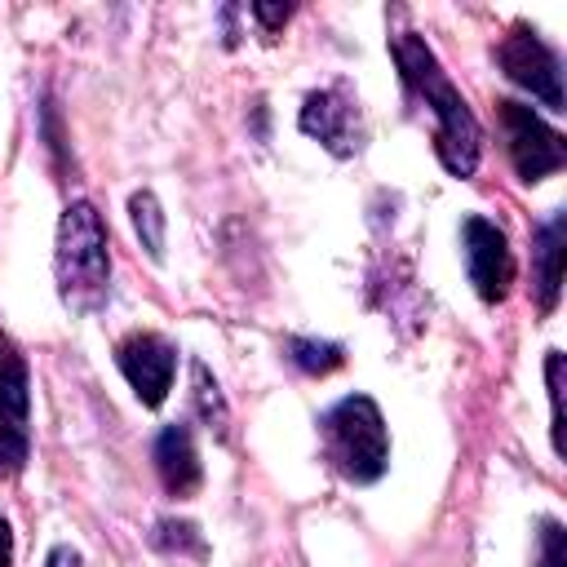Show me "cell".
<instances>
[{
  "mask_svg": "<svg viewBox=\"0 0 567 567\" xmlns=\"http://www.w3.org/2000/svg\"><path fill=\"white\" fill-rule=\"evenodd\" d=\"M159 549H186V554H204V540L195 532V523H177V518H159L155 523V536H151Z\"/></svg>",
  "mask_w": 567,
  "mask_h": 567,
  "instance_id": "cell-15",
  "label": "cell"
},
{
  "mask_svg": "<svg viewBox=\"0 0 567 567\" xmlns=\"http://www.w3.org/2000/svg\"><path fill=\"white\" fill-rule=\"evenodd\" d=\"M44 567H80V554L75 549H66V545H58L53 554H49V563Z\"/></svg>",
  "mask_w": 567,
  "mask_h": 567,
  "instance_id": "cell-19",
  "label": "cell"
},
{
  "mask_svg": "<svg viewBox=\"0 0 567 567\" xmlns=\"http://www.w3.org/2000/svg\"><path fill=\"white\" fill-rule=\"evenodd\" d=\"M545 381H549V408H554L549 434H554V452H563V354L558 350H549L545 359Z\"/></svg>",
  "mask_w": 567,
  "mask_h": 567,
  "instance_id": "cell-16",
  "label": "cell"
},
{
  "mask_svg": "<svg viewBox=\"0 0 567 567\" xmlns=\"http://www.w3.org/2000/svg\"><path fill=\"white\" fill-rule=\"evenodd\" d=\"M58 292L71 310H97L111 292V239L106 221L89 199L66 204L58 221Z\"/></svg>",
  "mask_w": 567,
  "mask_h": 567,
  "instance_id": "cell-2",
  "label": "cell"
},
{
  "mask_svg": "<svg viewBox=\"0 0 567 567\" xmlns=\"http://www.w3.org/2000/svg\"><path fill=\"white\" fill-rule=\"evenodd\" d=\"M496 62H501V71L518 89H527L532 97H540L549 111H563V66H558V53L532 27H514L496 44Z\"/></svg>",
  "mask_w": 567,
  "mask_h": 567,
  "instance_id": "cell-5",
  "label": "cell"
},
{
  "mask_svg": "<svg viewBox=\"0 0 567 567\" xmlns=\"http://www.w3.org/2000/svg\"><path fill=\"white\" fill-rule=\"evenodd\" d=\"M390 53H394V66H399L408 93L421 97L434 111V155H439V164L452 177H470L478 168V151H483V128H478L470 102L461 97V89L447 80L434 49L416 31H399L390 40Z\"/></svg>",
  "mask_w": 567,
  "mask_h": 567,
  "instance_id": "cell-1",
  "label": "cell"
},
{
  "mask_svg": "<svg viewBox=\"0 0 567 567\" xmlns=\"http://www.w3.org/2000/svg\"><path fill=\"white\" fill-rule=\"evenodd\" d=\"M190 377H195V412L204 416V425H213L217 434H226V403H221V394H217V381L208 377L204 363H195Z\"/></svg>",
  "mask_w": 567,
  "mask_h": 567,
  "instance_id": "cell-14",
  "label": "cell"
},
{
  "mask_svg": "<svg viewBox=\"0 0 567 567\" xmlns=\"http://www.w3.org/2000/svg\"><path fill=\"white\" fill-rule=\"evenodd\" d=\"M563 257H567V217L554 213L532 235V292L545 315L558 306L563 292Z\"/></svg>",
  "mask_w": 567,
  "mask_h": 567,
  "instance_id": "cell-10",
  "label": "cell"
},
{
  "mask_svg": "<svg viewBox=\"0 0 567 567\" xmlns=\"http://www.w3.org/2000/svg\"><path fill=\"white\" fill-rule=\"evenodd\" d=\"M252 13H257V18H261L270 31H275L279 22H288V13H292V9H288V4H284V9H279V4H252Z\"/></svg>",
  "mask_w": 567,
  "mask_h": 567,
  "instance_id": "cell-18",
  "label": "cell"
},
{
  "mask_svg": "<svg viewBox=\"0 0 567 567\" xmlns=\"http://www.w3.org/2000/svg\"><path fill=\"white\" fill-rule=\"evenodd\" d=\"M151 456H155V474H159L168 496H190L199 487L204 470H199V452H195L190 425H177V421L164 425L155 447H151Z\"/></svg>",
  "mask_w": 567,
  "mask_h": 567,
  "instance_id": "cell-11",
  "label": "cell"
},
{
  "mask_svg": "<svg viewBox=\"0 0 567 567\" xmlns=\"http://www.w3.org/2000/svg\"><path fill=\"white\" fill-rule=\"evenodd\" d=\"M301 133L319 137L332 155H354L363 146V133H359V111L350 97H341L337 89H319L306 97L301 106Z\"/></svg>",
  "mask_w": 567,
  "mask_h": 567,
  "instance_id": "cell-9",
  "label": "cell"
},
{
  "mask_svg": "<svg viewBox=\"0 0 567 567\" xmlns=\"http://www.w3.org/2000/svg\"><path fill=\"white\" fill-rule=\"evenodd\" d=\"M0 359H4V341H0Z\"/></svg>",
  "mask_w": 567,
  "mask_h": 567,
  "instance_id": "cell-21",
  "label": "cell"
},
{
  "mask_svg": "<svg viewBox=\"0 0 567 567\" xmlns=\"http://www.w3.org/2000/svg\"><path fill=\"white\" fill-rule=\"evenodd\" d=\"M0 567H13V532L4 518H0Z\"/></svg>",
  "mask_w": 567,
  "mask_h": 567,
  "instance_id": "cell-20",
  "label": "cell"
},
{
  "mask_svg": "<svg viewBox=\"0 0 567 567\" xmlns=\"http://www.w3.org/2000/svg\"><path fill=\"white\" fill-rule=\"evenodd\" d=\"M284 350H288V359H292L301 372H310V377H328V372H337V368L346 363V350H341L337 341L288 337V341H284Z\"/></svg>",
  "mask_w": 567,
  "mask_h": 567,
  "instance_id": "cell-12",
  "label": "cell"
},
{
  "mask_svg": "<svg viewBox=\"0 0 567 567\" xmlns=\"http://www.w3.org/2000/svg\"><path fill=\"white\" fill-rule=\"evenodd\" d=\"M323 430V452L332 470L350 483H377L390 465V434L381 421V408L368 394H346L332 403L319 421Z\"/></svg>",
  "mask_w": 567,
  "mask_h": 567,
  "instance_id": "cell-3",
  "label": "cell"
},
{
  "mask_svg": "<svg viewBox=\"0 0 567 567\" xmlns=\"http://www.w3.org/2000/svg\"><path fill=\"white\" fill-rule=\"evenodd\" d=\"M31 456V381L22 354L0 359V478H18Z\"/></svg>",
  "mask_w": 567,
  "mask_h": 567,
  "instance_id": "cell-6",
  "label": "cell"
},
{
  "mask_svg": "<svg viewBox=\"0 0 567 567\" xmlns=\"http://www.w3.org/2000/svg\"><path fill=\"white\" fill-rule=\"evenodd\" d=\"M128 217H133V230H137L142 248L151 257H164V213H159V199L151 190H137L128 199Z\"/></svg>",
  "mask_w": 567,
  "mask_h": 567,
  "instance_id": "cell-13",
  "label": "cell"
},
{
  "mask_svg": "<svg viewBox=\"0 0 567 567\" xmlns=\"http://www.w3.org/2000/svg\"><path fill=\"white\" fill-rule=\"evenodd\" d=\"M496 120L505 128V151H509V164L523 182H545L554 177L563 164H567V142L554 124H545L532 106L523 102H496Z\"/></svg>",
  "mask_w": 567,
  "mask_h": 567,
  "instance_id": "cell-4",
  "label": "cell"
},
{
  "mask_svg": "<svg viewBox=\"0 0 567 567\" xmlns=\"http://www.w3.org/2000/svg\"><path fill=\"white\" fill-rule=\"evenodd\" d=\"M461 244H465V270H470L474 292L487 306L505 301L509 284H514V252H509L505 230L496 221H487V217H465Z\"/></svg>",
  "mask_w": 567,
  "mask_h": 567,
  "instance_id": "cell-7",
  "label": "cell"
},
{
  "mask_svg": "<svg viewBox=\"0 0 567 567\" xmlns=\"http://www.w3.org/2000/svg\"><path fill=\"white\" fill-rule=\"evenodd\" d=\"M115 363L124 372V381L133 385V394L146 408H159L173 390V372H177V346L164 341L159 332H133L115 346Z\"/></svg>",
  "mask_w": 567,
  "mask_h": 567,
  "instance_id": "cell-8",
  "label": "cell"
},
{
  "mask_svg": "<svg viewBox=\"0 0 567 567\" xmlns=\"http://www.w3.org/2000/svg\"><path fill=\"white\" fill-rule=\"evenodd\" d=\"M540 567H567V532L563 523H540Z\"/></svg>",
  "mask_w": 567,
  "mask_h": 567,
  "instance_id": "cell-17",
  "label": "cell"
}]
</instances>
